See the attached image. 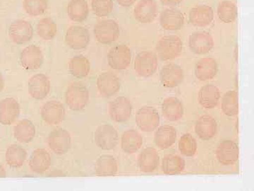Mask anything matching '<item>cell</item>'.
<instances>
[{
    "mask_svg": "<svg viewBox=\"0 0 254 191\" xmlns=\"http://www.w3.org/2000/svg\"><path fill=\"white\" fill-rule=\"evenodd\" d=\"M68 70L74 78H86L91 70V64L86 57L83 55H76L70 60L68 63Z\"/></svg>",
    "mask_w": 254,
    "mask_h": 191,
    "instance_id": "obj_35",
    "label": "cell"
},
{
    "mask_svg": "<svg viewBox=\"0 0 254 191\" xmlns=\"http://www.w3.org/2000/svg\"><path fill=\"white\" fill-rule=\"evenodd\" d=\"M95 144L103 150H113L118 143V132L109 124L100 125L95 132Z\"/></svg>",
    "mask_w": 254,
    "mask_h": 191,
    "instance_id": "obj_10",
    "label": "cell"
},
{
    "mask_svg": "<svg viewBox=\"0 0 254 191\" xmlns=\"http://www.w3.org/2000/svg\"><path fill=\"white\" fill-rule=\"evenodd\" d=\"M121 82L120 78L112 72L100 74L97 79V89L103 98H110L120 91Z\"/></svg>",
    "mask_w": 254,
    "mask_h": 191,
    "instance_id": "obj_12",
    "label": "cell"
},
{
    "mask_svg": "<svg viewBox=\"0 0 254 191\" xmlns=\"http://www.w3.org/2000/svg\"><path fill=\"white\" fill-rule=\"evenodd\" d=\"M20 62L25 70H37L43 65L44 55L39 47L31 45L21 51Z\"/></svg>",
    "mask_w": 254,
    "mask_h": 191,
    "instance_id": "obj_17",
    "label": "cell"
},
{
    "mask_svg": "<svg viewBox=\"0 0 254 191\" xmlns=\"http://www.w3.org/2000/svg\"><path fill=\"white\" fill-rule=\"evenodd\" d=\"M158 14L155 0H140L133 9V16L141 23L153 22Z\"/></svg>",
    "mask_w": 254,
    "mask_h": 191,
    "instance_id": "obj_19",
    "label": "cell"
},
{
    "mask_svg": "<svg viewBox=\"0 0 254 191\" xmlns=\"http://www.w3.org/2000/svg\"><path fill=\"white\" fill-rule=\"evenodd\" d=\"M9 36L11 41L16 44H25L33 38V26L26 20H16L10 25Z\"/></svg>",
    "mask_w": 254,
    "mask_h": 191,
    "instance_id": "obj_13",
    "label": "cell"
},
{
    "mask_svg": "<svg viewBox=\"0 0 254 191\" xmlns=\"http://www.w3.org/2000/svg\"><path fill=\"white\" fill-rule=\"evenodd\" d=\"M133 67L137 75L142 78H150L158 69V57L152 51L141 52L136 55Z\"/></svg>",
    "mask_w": 254,
    "mask_h": 191,
    "instance_id": "obj_4",
    "label": "cell"
},
{
    "mask_svg": "<svg viewBox=\"0 0 254 191\" xmlns=\"http://www.w3.org/2000/svg\"><path fill=\"white\" fill-rule=\"evenodd\" d=\"M89 91L84 84L73 82L66 88L64 98L69 109L74 111L83 110L89 100Z\"/></svg>",
    "mask_w": 254,
    "mask_h": 191,
    "instance_id": "obj_1",
    "label": "cell"
},
{
    "mask_svg": "<svg viewBox=\"0 0 254 191\" xmlns=\"http://www.w3.org/2000/svg\"><path fill=\"white\" fill-rule=\"evenodd\" d=\"M221 109L227 116H235L238 114V93L236 91H228L224 95L222 98Z\"/></svg>",
    "mask_w": 254,
    "mask_h": 191,
    "instance_id": "obj_39",
    "label": "cell"
},
{
    "mask_svg": "<svg viewBox=\"0 0 254 191\" xmlns=\"http://www.w3.org/2000/svg\"><path fill=\"white\" fill-rule=\"evenodd\" d=\"M48 177H66V174L63 171L60 170V169H55V170L50 172L49 173L47 174Z\"/></svg>",
    "mask_w": 254,
    "mask_h": 191,
    "instance_id": "obj_44",
    "label": "cell"
},
{
    "mask_svg": "<svg viewBox=\"0 0 254 191\" xmlns=\"http://www.w3.org/2000/svg\"><path fill=\"white\" fill-rule=\"evenodd\" d=\"M51 155L46 149L38 148L33 151L30 157L28 166L31 172L37 174L46 173L51 166Z\"/></svg>",
    "mask_w": 254,
    "mask_h": 191,
    "instance_id": "obj_22",
    "label": "cell"
},
{
    "mask_svg": "<svg viewBox=\"0 0 254 191\" xmlns=\"http://www.w3.org/2000/svg\"><path fill=\"white\" fill-rule=\"evenodd\" d=\"M23 6L26 14L36 17L46 12L48 0H23Z\"/></svg>",
    "mask_w": 254,
    "mask_h": 191,
    "instance_id": "obj_40",
    "label": "cell"
},
{
    "mask_svg": "<svg viewBox=\"0 0 254 191\" xmlns=\"http://www.w3.org/2000/svg\"><path fill=\"white\" fill-rule=\"evenodd\" d=\"M186 162L185 159L178 155L165 156L162 160V171L168 175H175L182 173L185 169Z\"/></svg>",
    "mask_w": 254,
    "mask_h": 191,
    "instance_id": "obj_36",
    "label": "cell"
},
{
    "mask_svg": "<svg viewBox=\"0 0 254 191\" xmlns=\"http://www.w3.org/2000/svg\"><path fill=\"white\" fill-rule=\"evenodd\" d=\"M37 34L43 41H51L56 36L58 26L53 18L45 17L38 21L36 26Z\"/></svg>",
    "mask_w": 254,
    "mask_h": 191,
    "instance_id": "obj_37",
    "label": "cell"
},
{
    "mask_svg": "<svg viewBox=\"0 0 254 191\" xmlns=\"http://www.w3.org/2000/svg\"><path fill=\"white\" fill-rule=\"evenodd\" d=\"M36 127L28 119H23L14 126V136L21 143H29L36 136Z\"/></svg>",
    "mask_w": 254,
    "mask_h": 191,
    "instance_id": "obj_33",
    "label": "cell"
},
{
    "mask_svg": "<svg viewBox=\"0 0 254 191\" xmlns=\"http://www.w3.org/2000/svg\"><path fill=\"white\" fill-rule=\"evenodd\" d=\"M143 145V137L137 130L130 129L124 132L121 137V148L124 152L132 155L136 153Z\"/></svg>",
    "mask_w": 254,
    "mask_h": 191,
    "instance_id": "obj_31",
    "label": "cell"
},
{
    "mask_svg": "<svg viewBox=\"0 0 254 191\" xmlns=\"http://www.w3.org/2000/svg\"><path fill=\"white\" fill-rule=\"evenodd\" d=\"M94 170L98 177H114L118 172V161L112 155L100 156L95 162Z\"/></svg>",
    "mask_w": 254,
    "mask_h": 191,
    "instance_id": "obj_30",
    "label": "cell"
},
{
    "mask_svg": "<svg viewBox=\"0 0 254 191\" xmlns=\"http://www.w3.org/2000/svg\"><path fill=\"white\" fill-rule=\"evenodd\" d=\"M114 8L113 0H92L91 9L98 17H105L111 14Z\"/></svg>",
    "mask_w": 254,
    "mask_h": 191,
    "instance_id": "obj_42",
    "label": "cell"
},
{
    "mask_svg": "<svg viewBox=\"0 0 254 191\" xmlns=\"http://www.w3.org/2000/svg\"><path fill=\"white\" fill-rule=\"evenodd\" d=\"M198 98V102L202 107L207 109H213L218 105L220 101V90L215 85H204L200 89Z\"/></svg>",
    "mask_w": 254,
    "mask_h": 191,
    "instance_id": "obj_28",
    "label": "cell"
},
{
    "mask_svg": "<svg viewBox=\"0 0 254 191\" xmlns=\"http://www.w3.org/2000/svg\"><path fill=\"white\" fill-rule=\"evenodd\" d=\"M160 80L164 87L175 88L183 81V70L177 64H167L160 70Z\"/></svg>",
    "mask_w": 254,
    "mask_h": 191,
    "instance_id": "obj_18",
    "label": "cell"
},
{
    "mask_svg": "<svg viewBox=\"0 0 254 191\" xmlns=\"http://www.w3.org/2000/svg\"><path fill=\"white\" fill-rule=\"evenodd\" d=\"M183 0H160L162 3L165 6H170V7H175L180 4H181Z\"/></svg>",
    "mask_w": 254,
    "mask_h": 191,
    "instance_id": "obj_43",
    "label": "cell"
},
{
    "mask_svg": "<svg viewBox=\"0 0 254 191\" xmlns=\"http://www.w3.org/2000/svg\"><path fill=\"white\" fill-rule=\"evenodd\" d=\"M183 49V42L180 37L169 35L162 37L155 46V54L160 59L168 61L178 58Z\"/></svg>",
    "mask_w": 254,
    "mask_h": 191,
    "instance_id": "obj_2",
    "label": "cell"
},
{
    "mask_svg": "<svg viewBox=\"0 0 254 191\" xmlns=\"http://www.w3.org/2000/svg\"><path fill=\"white\" fill-rule=\"evenodd\" d=\"M219 19L222 22L231 23L235 21L238 16L237 5L232 1H222L218 4L217 10Z\"/></svg>",
    "mask_w": 254,
    "mask_h": 191,
    "instance_id": "obj_38",
    "label": "cell"
},
{
    "mask_svg": "<svg viewBox=\"0 0 254 191\" xmlns=\"http://www.w3.org/2000/svg\"><path fill=\"white\" fill-rule=\"evenodd\" d=\"M177 130L171 125H163L155 132L154 142L160 150L170 148L176 142Z\"/></svg>",
    "mask_w": 254,
    "mask_h": 191,
    "instance_id": "obj_29",
    "label": "cell"
},
{
    "mask_svg": "<svg viewBox=\"0 0 254 191\" xmlns=\"http://www.w3.org/2000/svg\"><path fill=\"white\" fill-rule=\"evenodd\" d=\"M4 78H3L2 75L0 73V94L1 93V92L3 91L4 88Z\"/></svg>",
    "mask_w": 254,
    "mask_h": 191,
    "instance_id": "obj_46",
    "label": "cell"
},
{
    "mask_svg": "<svg viewBox=\"0 0 254 191\" xmlns=\"http://www.w3.org/2000/svg\"><path fill=\"white\" fill-rule=\"evenodd\" d=\"M185 16L180 10L169 8L163 10L160 15V24L167 31H178L183 27Z\"/></svg>",
    "mask_w": 254,
    "mask_h": 191,
    "instance_id": "obj_20",
    "label": "cell"
},
{
    "mask_svg": "<svg viewBox=\"0 0 254 191\" xmlns=\"http://www.w3.org/2000/svg\"><path fill=\"white\" fill-rule=\"evenodd\" d=\"M41 115L43 120L48 125H58L64 120L66 110L59 100H48L42 106Z\"/></svg>",
    "mask_w": 254,
    "mask_h": 191,
    "instance_id": "obj_9",
    "label": "cell"
},
{
    "mask_svg": "<svg viewBox=\"0 0 254 191\" xmlns=\"http://www.w3.org/2000/svg\"><path fill=\"white\" fill-rule=\"evenodd\" d=\"M90 33L86 27L81 26H71L65 34L66 46L73 50H83L89 44Z\"/></svg>",
    "mask_w": 254,
    "mask_h": 191,
    "instance_id": "obj_8",
    "label": "cell"
},
{
    "mask_svg": "<svg viewBox=\"0 0 254 191\" xmlns=\"http://www.w3.org/2000/svg\"><path fill=\"white\" fill-rule=\"evenodd\" d=\"M160 164V156L153 147L143 149L138 157V165L143 173H152L158 168Z\"/></svg>",
    "mask_w": 254,
    "mask_h": 191,
    "instance_id": "obj_24",
    "label": "cell"
},
{
    "mask_svg": "<svg viewBox=\"0 0 254 191\" xmlns=\"http://www.w3.org/2000/svg\"><path fill=\"white\" fill-rule=\"evenodd\" d=\"M161 108L163 116L169 121H177L183 117V104L176 97L170 96L165 98L162 103Z\"/></svg>",
    "mask_w": 254,
    "mask_h": 191,
    "instance_id": "obj_27",
    "label": "cell"
},
{
    "mask_svg": "<svg viewBox=\"0 0 254 191\" xmlns=\"http://www.w3.org/2000/svg\"><path fill=\"white\" fill-rule=\"evenodd\" d=\"M131 62V49L126 45H118L110 50L108 63L113 70H126Z\"/></svg>",
    "mask_w": 254,
    "mask_h": 191,
    "instance_id": "obj_7",
    "label": "cell"
},
{
    "mask_svg": "<svg viewBox=\"0 0 254 191\" xmlns=\"http://www.w3.org/2000/svg\"><path fill=\"white\" fill-rule=\"evenodd\" d=\"M178 147L182 155L191 157L196 153L197 142L190 134H184L179 140Z\"/></svg>",
    "mask_w": 254,
    "mask_h": 191,
    "instance_id": "obj_41",
    "label": "cell"
},
{
    "mask_svg": "<svg viewBox=\"0 0 254 191\" xmlns=\"http://www.w3.org/2000/svg\"><path fill=\"white\" fill-rule=\"evenodd\" d=\"M20 115V105L14 98H6L0 101V123L11 125Z\"/></svg>",
    "mask_w": 254,
    "mask_h": 191,
    "instance_id": "obj_21",
    "label": "cell"
},
{
    "mask_svg": "<svg viewBox=\"0 0 254 191\" xmlns=\"http://www.w3.org/2000/svg\"><path fill=\"white\" fill-rule=\"evenodd\" d=\"M189 18L193 26L196 27H206L213 22V8L208 5H198L190 9Z\"/></svg>",
    "mask_w": 254,
    "mask_h": 191,
    "instance_id": "obj_23",
    "label": "cell"
},
{
    "mask_svg": "<svg viewBox=\"0 0 254 191\" xmlns=\"http://www.w3.org/2000/svg\"><path fill=\"white\" fill-rule=\"evenodd\" d=\"M189 46L190 51L196 55H205L209 53L214 46L213 36L207 31H196L189 38Z\"/></svg>",
    "mask_w": 254,
    "mask_h": 191,
    "instance_id": "obj_16",
    "label": "cell"
},
{
    "mask_svg": "<svg viewBox=\"0 0 254 191\" xmlns=\"http://www.w3.org/2000/svg\"><path fill=\"white\" fill-rule=\"evenodd\" d=\"M6 177V172L1 164H0V178H4Z\"/></svg>",
    "mask_w": 254,
    "mask_h": 191,
    "instance_id": "obj_47",
    "label": "cell"
},
{
    "mask_svg": "<svg viewBox=\"0 0 254 191\" xmlns=\"http://www.w3.org/2000/svg\"><path fill=\"white\" fill-rule=\"evenodd\" d=\"M27 159V152L21 145L13 144L9 145L5 152V162L10 168H21Z\"/></svg>",
    "mask_w": 254,
    "mask_h": 191,
    "instance_id": "obj_32",
    "label": "cell"
},
{
    "mask_svg": "<svg viewBox=\"0 0 254 191\" xmlns=\"http://www.w3.org/2000/svg\"><path fill=\"white\" fill-rule=\"evenodd\" d=\"M219 163L224 166L233 165L240 157V148L232 140H224L219 144L215 152Z\"/></svg>",
    "mask_w": 254,
    "mask_h": 191,
    "instance_id": "obj_15",
    "label": "cell"
},
{
    "mask_svg": "<svg viewBox=\"0 0 254 191\" xmlns=\"http://www.w3.org/2000/svg\"><path fill=\"white\" fill-rule=\"evenodd\" d=\"M93 33L98 43L103 45L111 44L120 36V26L114 20H102L95 25Z\"/></svg>",
    "mask_w": 254,
    "mask_h": 191,
    "instance_id": "obj_3",
    "label": "cell"
},
{
    "mask_svg": "<svg viewBox=\"0 0 254 191\" xmlns=\"http://www.w3.org/2000/svg\"><path fill=\"white\" fill-rule=\"evenodd\" d=\"M117 2L123 7H129L134 4L137 0H116Z\"/></svg>",
    "mask_w": 254,
    "mask_h": 191,
    "instance_id": "obj_45",
    "label": "cell"
},
{
    "mask_svg": "<svg viewBox=\"0 0 254 191\" xmlns=\"http://www.w3.org/2000/svg\"><path fill=\"white\" fill-rule=\"evenodd\" d=\"M28 93L32 98L43 100L48 96L51 90V82L44 74H36L28 81Z\"/></svg>",
    "mask_w": 254,
    "mask_h": 191,
    "instance_id": "obj_14",
    "label": "cell"
},
{
    "mask_svg": "<svg viewBox=\"0 0 254 191\" xmlns=\"http://www.w3.org/2000/svg\"><path fill=\"white\" fill-rule=\"evenodd\" d=\"M160 115L158 110L151 106H143L136 115V123L141 131H154L160 125Z\"/></svg>",
    "mask_w": 254,
    "mask_h": 191,
    "instance_id": "obj_6",
    "label": "cell"
},
{
    "mask_svg": "<svg viewBox=\"0 0 254 191\" xmlns=\"http://www.w3.org/2000/svg\"><path fill=\"white\" fill-rule=\"evenodd\" d=\"M68 17L74 22L84 21L89 14V6L86 0H70L67 6Z\"/></svg>",
    "mask_w": 254,
    "mask_h": 191,
    "instance_id": "obj_34",
    "label": "cell"
},
{
    "mask_svg": "<svg viewBox=\"0 0 254 191\" xmlns=\"http://www.w3.org/2000/svg\"><path fill=\"white\" fill-rule=\"evenodd\" d=\"M132 108L131 100L127 97L120 96L110 102L108 112L113 121L125 123L131 117Z\"/></svg>",
    "mask_w": 254,
    "mask_h": 191,
    "instance_id": "obj_11",
    "label": "cell"
},
{
    "mask_svg": "<svg viewBox=\"0 0 254 191\" xmlns=\"http://www.w3.org/2000/svg\"><path fill=\"white\" fill-rule=\"evenodd\" d=\"M48 145L53 153L58 155H64L71 148V135L64 129H55L48 135Z\"/></svg>",
    "mask_w": 254,
    "mask_h": 191,
    "instance_id": "obj_5",
    "label": "cell"
},
{
    "mask_svg": "<svg viewBox=\"0 0 254 191\" xmlns=\"http://www.w3.org/2000/svg\"><path fill=\"white\" fill-rule=\"evenodd\" d=\"M217 130L216 120L210 115H202L195 123V134L201 140H208L213 138L216 135Z\"/></svg>",
    "mask_w": 254,
    "mask_h": 191,
    "instance_id": "obj_26",
    "label": "cell"
},
{
    "mask_svg": "<svg viewBox=\"0 0 254 191\" xmlns=\"http://www.w3.org/2000/svg\"><path fill=\"white\" fill-rule=\"evenodd\" d=\"M218 72V63L213 58H201L195 64V78L200 81L204 82L213 80L216 76Z\"/></svg>",
    "mask_w": 254,
    "mask_h": 191,
    "instance_id": "obj_25",
    "label": "cell"
}]
</instances>
